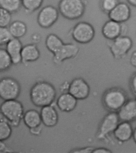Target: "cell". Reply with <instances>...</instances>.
Wrapping results in <instances>:
<instances>
[{"label":"cell","instance_id":"6da1fadb","mask_svg":"<svg viewBox=\"0 0 136 153\" xmlns=\"http://www.w3.org/2000/svg\"><path fill=\"white\" fill-rule=\"evenodd\" d=\"M30 97L32 103L37 107L52 105L56 98V89L50 83L38 82L32 88Z\"/></svg>","mask_w":136,"mask_h":153},{"label":"cell","instance_id":"7a4b0ae2","mask_svg":"<svg viewBox=\"0 0 136 153\" xmlns=\"http://www.w3.org/2000/svg\"><path fill=\"white\" fill-rule=\"evenodd\" d=\"M128 100L126 92L117 87L109 89L102 97L104 106L109 112H118Z\"/></svg>","mask_w":136,"mask_h":153},{"label":"cell","instance_id":"3957f363","mask_svg":"<svg viewBox=\"0 0 136 153\" xmlns=\"http://www.w3.org/2000/svg\"><path fill=\"white\" fill-rule=\"evenodd\" d=\"M85 10L84 0H60L59 3V13L68 20L73 21L80 18Z\"/></svg>","mask_w":136,"mask_h":153},{"label":"cell","instance_id":"277c9868","mask_svg":"<svg viewBox=\"0 0 136 153\" xmlns=\"http://www.w3.org/2000/svg\"><path fill=\"white\" fill-rule=\"evenodd\" d=\"M2 114L13 126H18L24 116L22 104L16 99L5 100L0 106Z\"/></svg>","mask_w":136,"mask_h":153},{"label":"cell","instance_id":"5b68a950","mask_svg":"<svg viewBox=\"0 0 136 153\" xmlns=\"http://www.w3.org/2000/svg\"><path fill=\"white\" fill-rule=\"evenodd\" d=\"M109 48L113 58L119 60L129 53L133 46L132 39L128 36L122 35L112 41H109Z\"/></svg>","mask_w":136,"mask_h":153},{"label":"cell","instance_id":"8992f818","mask_svg":"<svg viewBox=\"0 0 136 153\" xmlns=\"http://www.w3.org/2000/svg\"><path fill=\"white\" fill-rule=\"evenodd\" d=\"M118 113L109 112L100 123L96 137L100 140H107L111 135H113L116 128L120 123Z\"/></svg>","mask_w":136,"mask_h":153},{"label":"cell","instance_id":"52a82bcc","mask_svg":"<svg viewBox=\"0 0 136 153\" xmlns=\"http://www.w3.org/2000/svg\"><path fill=\"white\" fill-rule=\"evenodd\" d=\"M95 35L94 27L86 22H79L73 27L71 36L74 41L82 44H86L91 42Z\"/></svg>","mask_w":136,"mask_h":153},{"label":"cell","instance_id":"ba28073f","mask_svg":"<svg viewBox=\"0 0 136 153\" xmlns=\"http://www.w3.org/2000/svg\"><path fill=\"white\" fill-rule=\"evenodd\" d=\"M20 91L19 84L15 79L7 77L0 80V97L4 100L16 99Z\"/></svg>","mask_w":136,"mask_h":153},{"label":"cell","instance_id":"9c48e42d","mask_svg":"<svg viewBox=\"0 0 136 153\" xmlns=\"http://www.w3.org/2000/svg\"><path fill=\"white\" fill-rule=\"evenodd\" d=\"M59 10L52 5L43 8L38 14L37 22L41 28H48L54 25L59 16Z\"/></svg>","mask_w":136,"mask_h":153},{"label":"cell","instance_id":"30bf717a","mask_svg":"<svg viewBox=\"0 0 136 153\" xmlns=\"http://www.w3.org/2000/svg\"><path fill=\"white\" fill-rule=\"evenodd\" d=\"M127 28L124 23H120L109 20L106 21L101 28L102 35L108 41H112L122 35H125Z\"/></svg>","mask_w":136,"mask_h":153},{"label":"cell","instance_id":"8fae6325","mask_svg":"<svg viewBox=\"0 0 136 153\" xmlns=\"http://www.w3.org/2000/svg\"><path fill=\"white\" fill-rule=\"evenodd\" d=\"M90 88L89 85L82 78L73 79L69 84L68 92L77 100H84L89 96Z\"/></svg>","mask_w":136,"mask_h":153},{"label":"cell","instance_id":"7c38bea8","mask_svg":"<svg viewBox=\"0 0 136 153\" xmlns=\"http://www.w3.org/2000/svg\"><path fill=\"white\" fill-rule=\"evenodd\" d=\"M79 51L80 48L75 44L64 43L61 48L54 54L53 62L57 65H60L65 60L75 58L79 54Z\"/></svg>","mask_w":136,"mask_h":153},{"label":"cell","instance_id":"4fadbf2b","mask_svg":"<svg viewBox=\"0 0 136 153\" xmlns=\"http://www.w3.org/2000/svg\"><path fill=\"white\" fill-rule=\"evenodd\" d=\"M131 9L128 4L124 3H119L108 14L110 20L120 23H125L131 17Z\"/></svg>","mask_w":136,"mask_h":153},{"label":"cell","instance_id":"5bb4252c","mask_svg":"<svg viewBox=\"0 0 136 153\" xmlns=\"http://www.w3.org/2000/svg\"><path fill=\"white\" fill-rule=\"evenodd\" d=\"M134 129L129 122L121 121L113 133L115 139L121 143L128 142L133 135Z\"/></svg>","mask_w":136,"mask_h":153},{"label":"cell","instance_id":"9a60e30c","mask_svg":"<svg viewBox=\"0 0 136 153\" xmlns=\"http://www.w3.org/2000/svg\"><path fill=\"white\" fill-rule=\"evenodd\" d=\"M23 47L19 39L16 38H12L7 44L6 50L13 65H18L22 62L21 54Z\"/></svg>","mask_w":136,"mask_h":153},{"label":"cell","instance_id":"2e32d148","mask_svg":"<svg viewBox=\"0 0 136 153\" xmlns=\"http://www.w3.org/2000/svg\"><path fill=\"white\" fill-rule=\"evenodd\" d=\"M40 113L41 122L45 126L53 127L57 124L59 120L58 114L52 105L42 107Z\"/></svg>","mask_w":136,"mask_h":153},{"label":"cell","instance_id":"e0dca14e","mask_svg":"<svg viewBox=\"0 0 136 153\" xmlns=\"http://www.w3.org/2000/svg\"><path fill=\"white\" fill-rule=\"evenodd\" d=\"M117 113L120 121L131 123L136 120V106L134 100H128Z\"/></svg>","mask_w":136,"mask_h":153},{"label":"cell","instance_id":"ac0fdd59","mask_svg":"<svg viewBox=\"0 0 136 153\" xmlns=\"http://www.w3.org/2000/svg\"><path fill=\"white\" fill-rule=\"evenodd\" d=\"M77 100L69 92H65L62 93L57 98L56 104L61 111L69 112L76 107Z\"/></svg>","mask_w":136,"mask_h":153},{"label":"cell","instance_id":"d6986e66","mask_svg":"<svg viewBox=\"0 0 136 153\" xmlns=\"http://www.w3.org/2000/svg\"><path fill=\"white\" fill-rule=\"evenodd\" d=\"M21 56L22 62H33L40 58V51L35 44L27 45L22 48Z\"/></svg>","mask_w":136,"mask_h":153},{"label":"cell","instance_id":"ffe728a7","mask_svg":"<svg viewBox=\"0 0 136 153\" xmlns=\"http://www.w3.org/2000/svg\"><path fill=\"white\" fill-rule=\"evenodd\" d=\"M23 118L25 124L29 129L41 125L42 123L40 113L34 109L26 111Z\"/></svg>","mask_w":136,"mask_h":153},{"label":"cell","instance_id":"44dd1931","mask_svg":"<svg viewBox=\"0 0 136 153\" xmlns=\"http://www.w3.org/2000/svg\"><path fill=\"white\" fill-rule=\"evenodd\" d=\"M8 29L12 38L16 39H19L24 36L27 32L26 25L24 22L18 20L11 22Z\"/></svg>","mask_w":136,"mask_h":153},{"label":"cell","instance_id":"7402d4cb","mask_svg":"<svg viewBox=\"0 0 136 153\" xmlns=\"http://www.w3.org/2000/svg\"><path fill=\"white\" fill-rule=\"evenodd\" d=\"M64 44L62 40L56 34H50L47 36L46 40V46L53 54L56 53Z\"/></svg>","mask_w":136,"mask_h":153},{"label":"cell","instance_id":"603a6c76","mask_svg":"<svg viewBox=\"0 0 136 153\" xmlns=\"http://www.w3.org/2000/svg\"><path fill=\"white\" fill-rule=\"evenodd\" d=\"M22 6V0H0V7L11 14L17 12Z\"/></svg>","mask_w":136,"mask_h":153},{"label":"cell","instance_id":"cb8c5ba5","mask_svg":"<svg viewBox=\"0 0 136 153\" xmlns=\"http://www.w3.org/2000/svg\"><path fill=\"white\" fill-rule=\"evenodd\" d=\"M44 0H22V6L27 13L34 12L40 9Z\"/></svg>","mask_w":136,"mask_h":153},{"label":"cell","instance_id":"d4e9b609","mask_svg":"<svg viewBox=\"0 0 136 153\" xmlns=\"http://www.w3.org/2000/svg\"><path fill=\"white\" fill-rule=\"evenodd\" d=\"M12 65L6 50L0 48V72L9 69Z\"/></svg>","mask_w":136,"mask_h":153},{"label":"cell","instance_id":"484cf974","mask_svg":"<svg viewBox=\"0 0 136 153\" xmlns=\"http://www.w3.org/2000/svg\"><path fill=\"white\" fill-rule=\"evenodd\" d=\"M12 130L11 127L6 122L0 120V140L4 141L11 136Z\"/></svg>","mask_w":136,"mask_h":153},{"label":"cell","instance_id":"4316f807","mask_svg":"<svg viewBox=\"0 0 136 153\" xmlns=\"http://www.w3.org/2000/svg\"><path fill=\"white\" fill-rule=\"evenodd\" d=\"M12 14L0 7V27H7L11 23Z\"/></svg>","mask_w":136,"mask_h":153},{"label":"cell","instance_id":"83f0119b","mask_svg":"<svg viewBox=\"0 0 136 153\" xmlns=\"http://www.w3.org/2000/svg\"><path fill=\"white\" fill-rule=\"evenodd\" d=\"M119 3L118 0H101L100 7L104 13L108 14Z\"/></svg>","mask_w":136,"mask_h":153},{"label":"cell","instance_id":"f1b7e54d","mask_svg":"<svg viewBox=\"0 0 136 153\" xmlns=\"http://www.w3.org/2000/svg\"><path fill=\"white\" fill-rule=\"evenodd\" d=\"M12 38L7 27H0V46L7 45Z\"/></svg>","mask_w":136,"mask_h":153},{"label":"cell","instance_id":"f546056e","mask_svg":"<svg viewBox=\"0 0 136 153\" xmlns=\"http://www.w3.org/2000/svg\"><path fill=\"white\" fill-rule=\"evenodd\" d=\"M129 84L132 93L136 97V72L131 76L130 79Z\"/></svg>","mask_w":136,"mask_h":153},{"label":"cell","instance_id":"4dcf8cb0","mask_svg":"<svg viewBox=\"0 0 136 153\" xmlns=\"http://www.w3.org/2000/svg\"><path fill=\"white\" fill-rule=\"evenodd\" d=\"M94 148L92 147H87L85 148H78L71 151L72 153H93Z\"/></svg>","mask_w":136,"mask_h":153},{"label":"cell","instance_id":"1f68e13d","mask_svg":"<svg viewBox=\"0 0 136 153\" xmlns=\"http://www.w3.org/2000/svg\"><path fill=\"white\" fill-rule=\"evenodd\" d=\"M41 131H42V127H41V125L30 129L31 133L32 134L35 135V136L40 135Z\"/></svg>","mask_w":136,"mask_h":153},{"label":"cell","instance_id":"d6a6232c","mask_svg":"<svg viewBox=\"0 0 136 153\" xmlns=\"http://www.w3.org/2000/svg\"><path fill=\"white\" fill-rule=\"evenodd\" d=\"M112 152L109 149L105 148H94L93 153H111Z\"/></svg>","mask_w":136,"mask_h":153},{"label":"cell","instance_id":"836d02e7","mask_svg":"<svg viewBox=\"0 0 136 153\" xmlns=\"http://www.w3.org/2000/svg\"><path fill=\"white\" fill-rule=\"evenodd\" d=\"M129 61L131 66L136 68V50L131 54Z\"/></svg>","mask_w":136,"mask_h":153},{"label":"cell","instance_id":"e575fe53","mask_svg":"<svg viewBox=\"0 0 136 153\" xmlns=\"http://www.w3.org/2000/svg\"><path fill=\"white\" fill-rule=\"evenodd\" d=\"M32 40L35 44V43H39L41 40V35L38 33H35L32 36Z\"/></svg>","mask_w":136,"mask_h":153},{"label":"cell","instance_id":"d590c367","mask_svg":"<svg viewBox=\"0 0 136 153\" xmlns=\"http://www.w3.org/2000/svg\"><path fill=\"white\" fill-rule=\"evenodd\" d=\"M7 149V146L3 141L0 140V152L5 151Z\"/></svg>","mask_w":136,"mask_h":153},{"label":"cell","instance_id":"8d00e7d4","mask_svg":"<svg viewBox=\"0 0 136 153\" xmlns=\"http://www.w3.org/2000/svg\"><path fill=\"white\" fill-rule=\"evenodd\" d=\"M127 1L131 6L136 7V0H127Z\"/></svg>","mask_w":136,"mask_h":153},{"label":"cell","instance_id":"74e56055","mask_svg":"<svg viewBox=\"0 0 136 153\" xmlns=\"http://www.w3.org/2000/svg\"><path fill=\"white\" fill-rule=\"evenodd\" d=\"M132 138H133L134 141L136 144V127L135 128V129H134Z\"/></svg>","mask_w":136,"mask_h":153},{"label":"cell","instance_id":"f35d334b","mask_svg":"<svg viewBox=\"0 0 136 153\" xmlns=\"http://www.w3.org/2000/svg\"><path fill=\"white\" fill-rule=\"evenodd\" d=\"M135 102V104L136 106V98H135V99L134 100Z\"/></svg>","mask_w":136,"mask_h":153}]
</instances>
